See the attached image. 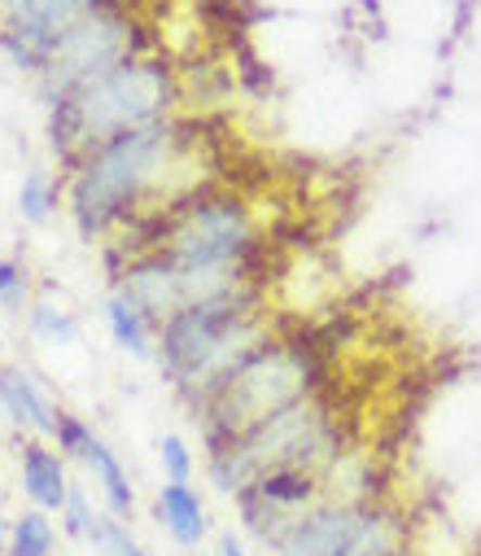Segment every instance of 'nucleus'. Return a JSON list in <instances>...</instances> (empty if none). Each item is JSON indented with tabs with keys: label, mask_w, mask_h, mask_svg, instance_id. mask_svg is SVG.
<instances>
[{
	"label": "nucleus",
	"mask_w": 481,
	"mask_h": 556,
	"mask_svg": "<svg viewBox=\"0 0 481 556\" xmlns=\"http://www.w3.org/2000/svg\"><path fill=\"white\" fill-rule=\"evenodd\" d=\"M254 237V215L237 193L193 189L172 202L149 250L180 267L189 303H215L245 290V267L258 245Z\"/></svg>",
	"instance_id": "obj_1"
},
{
	"label": "nucleus",
	"mask_w": 481,
	"mask_h": 556,
	"mask_svg": "<svg viewBox=\"0 0 481 556\" xmlns=\"http://www.w3.org/2000/svg\"><path fill=\"white\" fill-rule=\"evenodd\" d=\"M176 97H180L176 75L163 62L127 58V62L110 66L105 75H97L53 101V118H49L53 150H58V159L79 163L88 150L110 141V136L163 123L172 114Z\"/></svg>",
	"instance_id": "obj_2"
},
{
	"label": "nucleus",
	"mask_w": 481,
	"mask_h": 556,
	"mask_svg": "<svg viewBox=\"0 0 481 556\" xmlns=\"http://www.w3.org/2000/svg\"><path fill=\"white\" fill-rule=\"evenodd\" d=\"M176 154H180V136L167 118L110 136L97 150H88L71 176V219L79 237L92 241L110 232L153 189H163V180L176 172Z\"/></svg>",
	"instance_id": "obj_3"
},
{
	"label": "nucleus",
	"mask_w": 481,
	"mask_h": 556,
	"mask_svg": "<svg viewBox=\"0 0 481 556\" xmlns=\"http://www.w3.org/2000/svg\"><path fill=\"white\" fill-rule=\"evenodd\" d=\"M315 386H319V364L306 346L263 338L237 368H228L206 394L193 399L202 416L206 452H219L232 439L263 426L267 416L302 399H315Z\"/></svg>",
	"instance_id": "obj_4"
},
{
	"label": "nucleus",
	"mask_w": 481,
	"mask_h": 556,
	"mask_svg": "<svg viewBox=\"0 0 481 556\" xmlns=\"http://www.w3.org/2000/svg\"><path fill=\"white\" fill-rule=\"evenodd\" d=\"M263 338L267 333H263L258 299L250 290H241V294H228L215 303L180 307L157 329V364H163L172 386H180L198 399L228 368H237Z\"/></svg>",
	"instance_id": "obj_5"
},
{
	"label": "nucleus",
	"mask_w": 481,
	"mask_h": 556,
	"mask_svg": "<svg viewBox=\"0 0 481 556\" xmlns=\"http://www.w3.org/2000/svg\"><path fill=\"white\" fill-rule=\"evenodd\" d=\"M333 465H338V426L319 399H302V403L267 416L250 434H241L228 447L206 456V473H211L215 491H224V495L245 491L254 478H263L271 469L329 473Z\"/></svg>",
	"instance_id": "obj_6"
},
{
	"label": "nucleus",
	"mask_w": 481,
	"mask_h": 556,
	"mask_svg": "<svg viewBox=\"0 0 481 556\" xmlns=\"http://www.w3.org/2000/svg\"><path fill=\"white\" fill-rule=\"evenodd\" d=\"M127 58H136L131 53V23H127V14H118L114 5H97L71 31H62V40L53 45V58H49L40 79H45L49 101H58L71 88L105 75L110 66H118Z\"/></svg>",
	"instance_id": "obj_7"
},
{
	"label": "nucleus",
	"mask_w": 481,
	"mask_h": 556,
	"mask_svg": "<svg viewBox=\"0 0 481 556\" xmlns=\"http://www.w3.org/2000/svg\"><path fill=\"white\" fill-rule=\"evenodd\" d=\"M364 513H368V500H346V495L319 500L289 526V534L271 547V556H342L355 543Z\"/></svg>",
	"instance_id": "obj_8"
},
{
	"label": "nucleus",
	"mask_w": 481,
	"mask_h": 556,
	"mask_svg": "<svg viewBox=\"0 0 481 556\" xmlns=\"http://www.w3.org/2000/svg\"><path fill=\"white\" fill-rule=\"evenodd\" d=\"M18 482H23V495L31 500V508H45V513H62L66 500H71V478H66V460L58 447L31 439L23 443L18 452Z\"/></svg>",
	"instance_id": "obj_9"
},
{
	"label": "nucleus",
	"mask_w": 481,
	"mask_h": 556,
	"mask_svg": "<svg viewBox=\"0 0 481 556\" xmlns=\"http://www.w3.org/2000/svg\"><path fill=\"white\" fill-rule=\"evenodd\" d=\"M0 412H5L18 430H27L31 439H53L58 407L31 381V372H23L18 364H0Z\"/></svg>",
	"instance_id": "obj_10"
},
{
	"label": "nucleus",
	"mask_w": 481,
	"mask_h": 556,
	"mask_svg": "<svg viewBox=\"0 0 481 556\" xmlns=\"http://www.w3.org/2000/svg\"><path fill=\"white\" fill-rule=\"evenodd\" d=\"M153 517H157V526H163L180 547H202V539L211 534L206 504H202V495H198L193 482H167V486H157Z\"/></svg>",
	"instance_id": "obj_11"
},
{
	"label": "nucleus",
	"mask_w": 481,
	"mask_h": 556,
	"mask_svg": "<svg viewBox=\"0 0 481 556\" xmlns=\"http://www.w3.org/2000/svg\"><path fill=\"white\" fill-rule=\"evenodd\" d=\"M84 465H88V473H92V486L101 491V500H105V513H114V517H131V508H136V491H131V482H127V469H123V460L101 443V439H92L88 443V452L79 456Z\"/></svg>",
	"instance_id": "obj_12"
},
{
	"label": "nucleus",
	"mask_w": 481,
	"mask_h": 556,
	"mask_svg": "<svg viewBox=\"0 0 481 556\" xmlns=\"http://www.w3.org/2000/svg\"><path fill=\"white\" fill-rule=\"evenodd\" d=\"M342 556H407V530H403V517H398L394 508L368 500L364 526H359L355 543H351Z\"/></svg>",
	"instance_id": "obj_13"
},
{
	"label": "nucleus",
	"mask_w": 481,
	"mask_h": 556,
	"mask_svg": "<svg viewBox=\"0 0 481 556\" xmlns=\"http://www.w3.org/2000/svg\"><path fill=\"white\" fill-rule=\"evenodd\" d=\"M105 325H110L114 346H123L127 355H136V359H149L153 355V325L123 294H110L105 299Z\"/></svg>",
	"instance_id": "obj_14"
},
{
	"label": "nucleus",
	"mask_w": 481,
	"mask_h": 556,
	"mask_svg": "<svg viewBox=\"0 0 481 556\" xmlns=\"http://www.w3.org/2000/svg\"><path fill=\"white\" fill-rule=\"evenodd\" d=\"M53 547H58L53 513H45V508H23V513L10 521V543H5L10 556H53Z\"/></svg>",
	"instance_id": "obj_15"
},
{
	"label": "nucleus",
	"mask_w": 481,
	"mask_h": 556,
	"mask_svg": "<svg viewBox=\"0 0 481 556\" xmlns=\"http://www.w3.org/2000/svg\"><path fill=\"white\" fill-rule=\"evenodd\" d=\"M27 325H31V333L36 338H45V342H71L75 333H79V320H75V312L66 307V303H53L49 294L45 299H31V307H27Z\"/></svg>",
	"instance_id": "obj_16"
},
{
	"label": "nucleus",
	"mask_w": 481,
	"mask_h": 556,
	"mask_svg": "<svg viewBox=\"0 0 481 556\" xmlns=\"http://www.w3.org/2000/svg\"><path fill=\"white\" fill-rule=\"evenodd\" d=\"M58 211V180L49 172H27L23 185H18V215L27 224H49Z\"/></svg>",
	"instance_id": "obj_17"
},
{
	"label": "nucleus",
	"mask_w": 481,
	"mask_h": 556,
	"mask_svg": "<svg viewBox=\"0 0 481 556\" xmlns=\"http://www.w3.org/2000/svg\"><path fill=\"white\" fill-rule=\"evenodd\" d=\"M88 539H92V547H97L101 556H144V547L136 543V534H131V530L123 526V517H114V513H97Z\"/></svg>",
	"instance_id": "obj_18"
},
{
	"label": "nucleus",
	"mask_w": 481,
	"mask_h": 556,
	"mask_svg": "<svg viewBox=\"0 0 481 556\" xmlns=\"http://www.w3.org/2000/svg\"><path fill=\"white\" fill-rule=\"evenodd\" d=\"M0 307L18 312V316L31 307V271L18 258H5V254H0Z\"/></svg>",
	"instance_id": "obj_19"
},
{
	"label": "nucleus",
	"mask_w": 481,
	"mask_h": 556,
	"mask_svg": "<svg viewBox=\"0 0 481 556\" xmlns=\"http://www.w3.org/2000/svg\"><path fill=\"white\" fill-rule=\"evenodd\" d=\"M157 465H163L167 482H193V469H198L193 447L180 434H163V439H157Z\"/></svg>",
	"instance_id": "obj_20"
},
{
	"label": "nucleus",
	"mask_w": 481,
	"mask_h": 556,
	"mask_svg": "<svg viewBox=\"0 0 481 556\" xmlns=\"http://www.w3.org/2000/svg\"><path fill=\"white\" fill-rule=\"evenodd\" d=\"M97 434H92V426L84 421V416H71V412H58V426H53V443H58V452L62 456H84L88 452V443H92Z\"/></svg>",
	"instance_id": "obj_21"
},
{
	"label": "nucleus",
	"mask_w": 481,
	"mask_h": 556,
	"mask_svg": "<svg viewBox=\"0 0 481 556\" xmlns=\"http://www.w3.org/2000/svg\"><path fill=\"white\" fill-rule=\"evenodd\" d=\"M58 521H62V530H66V534L88 539V530H92L97 513L88 508V500H84V491H79V486H71V500H66V508L58 513Z\"/></svg>",
	"instance_id": "obj_22"
},
{
	"label": "nucleus",
	"mask_w": 481,
	"mask_h": 556,
	"mask_svg": "<svg viewBox=\"0 0 481 556\" xmlns=\"http://www.w3.org/2000/svg\"><path fill=\"white\" fill-rule=\"evenodd\" d=\"M219 552H224V556H245V547H241V539H237L232 530L219 534Z\"/></svg>",
	"instance_id": "obj_23"
},
{
	"label": "nucleus",
	"mask_w": 481,
	"mask_h": 556,
	"mask_svg": "<svg viewBox=\"0 0 481 556\" xmlns=\"http://www.w3.org/2000/svg\"><path fill=\"white\" fill-rule=\"evenodd\" d=\"M5 543H10V521L0 517V547H5Z\"/></svg>",
	"instance_id": "obj_24"
}]
</instances>
